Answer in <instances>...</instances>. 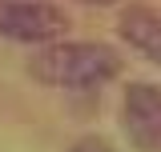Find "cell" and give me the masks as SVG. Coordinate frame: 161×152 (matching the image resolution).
<instances>
[{"instance_id":"obj_5","label":"cell","mask_w":161,"mask_h":152,"mask_svg":"<svg viewBox=\"0 0 161 152\" xmlns=\"http://www.w3.org/2000/svg\"><path fill=\"white\" fill-rule=\"evenodd\" d=\"M69 152H113V144H109L105 136H80Z\"/></svg>"},{"instance_id":"obj_1","label":"cell","mask_w":161,"mask_h":152,"mask_svg":"<svg viewBox=\"0 0 161 152\" xmlns=\"http://www.w3.org/2000/svg\"><path fill=\"white\" fill-rule=\"evenodd\" d=\"M28 72L48 88H69V92H93L121 76V56L109 44H89V40H57L44 52L32 56Z\"/></svg>"},{"instance_id":"obj_3","label":"cell","mask_w":161,"mask_h":152,"mask_svg":"<svg viewBox=\"0 0 161 152\" xmlns=\"http://www.w3.org/2000/svg\"><path fill=\"white\" fill-rule=\"evenodd\" d=\"M121 128L137 152H161V88L129 84L121 100Z\"/></svg>"},{"instance_id":"obj_4","label":"cell","mask_w":161,"mask_h":152,"mask_svg":"<svg viewBox=\"0 0 161 152\" xmlns=\"http://www.w3.org/2000/svg\"><path fill=\"white\" fill-rule=\"evenodd\" d=\"M117 32L129 48H137L149 64L161 68V16L153 8H141V4H129L117 20Z\"/></svg>"},{"instance_id":"obj_2","label":"cell","mask_w":161,"mask_h":152,"mask_svg":"<svg viewBox=\"0 0 161 152\" xmlns=\"http://www.w3.org/2000/svg\"><path fill=\"white\" fill-rule=\"evenodd\" d=\"M69 32L64 8L48 0H0V36L20 44H57Z\"/></svg>"},{"instance_id":"obj_6","label":"cell","mask_w":161,"mask_h":152,"mask_svg":"<svg viewBox=\"0 0 161 152\" xmlns=\"http://www.w3.org/2000/svg\"><path fill=\"white\" fill-rule=\"evenodd\" d=\"M77 4H89V8H105V4H117V0H77Z\"/></svg>"}]
</instances>
